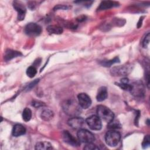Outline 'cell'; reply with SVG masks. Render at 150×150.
Listing matches in <instances>:
<instances>
[{"label":"cell","instance_id":"obj_1","mask_svg":"<svg viewBox=\"0 0 150 150\" xmlns=\"http://www.w3.org/2000/svg\"><path fill=\"white\" fill-rule=\"evenodd\" d=\"M63 111L69 115L76 117L79 115L81 111V107L74 100H66L62 104Z\"/></svg>","mask_w":150,"mask_h":150},{"label":"cell","instance_id":"obj_2","mask_svg":"<svg viewBox=\"0 0 150 150\" xmlns=\"http://www.w3.org/2000/svg\"><path fill=\"white\" fill-rule=\"evenodd\" d=\"M97 116L103 121L106 122H110L114 118V114L107 107L100 105L97 108Z\"/></svg>","mask_w":150,"mask_h":150},{"label":"cell","instance_id":"obj_3","mask_svg":"<svg viewBox=\"0 0 150 150\" xmlns=\"http://www.w3.org/2000/svg\"><path fill=\"white\" fill-rule=\"evenodd\" d=\"M121 139V134L115 130H110L105 135V141L106 144L111 147L117 146Z\"/></svg>","mask_w":150,"mask_h":150},{"label":"cell","instance_id":"obj_4","mask_svg":"<svg viewBox=\"0 0 150 150\" xmlns=\"http://www.w3.org/2000/svg\"><path fill=\"white\" fill-rule=\"evenodd\" d=\"M77 136L79 141L83 143H91L95 140L94 134L90 131L83 128H81L78 131Z\"/></svg>","mask_w":150,"mask_h":150},{"label":"cell","instance_id":"obj_5","mask_svg":"<svg viewBox=\"0 0 150 150\" xmlns=\"http://www.w3.org/2000/svg\"><path fill=\"white\" fill-rule=\"evenodd\" d=\"M132 69V66L130 64H127L121 66H117L114 67L111 70L112 76H120L128 74Z\"/></svg>","mask_w":150,"mask_h":150},{"label":"cell","instance_id":"obj_6","mask_svg":"<svg viewBox=\"0 0 150 150\" xmlns=\"http://www.w3.org/2000/svg\"><path fill=\"white\" fill-rule=\"evenodd\" d=\"M85 122L92 130L98 131L102 128L101 120L96 115H93L86 118Z\"/></svg>","mask_w":150,"mask_h":150},{"label":"cell","instance_id":"obj_7","mask_svg":"<svg viewBox=\"0 0 150 150\" xmlns=\"http://www.w3.org/2000/svg\"><path fill=\"white\" fill-rule=\"evenodd\" d=\"M24 31L25 33L29 36H37L41 33L42 28L38 24L31 22L25 26Z\"/></svg>","mask_w":150,"mask_h":150},{"label":"cell","instance_id":"obj_8","mask_svg":"<svg viewBox=\"0 0 150 150\" xmlns=\"http://www.w3.org/2000/svg\"><path fill=\"white\" fill-rule=\"evenodd\" d=\"M78 103L81 108L87 109L89 108L91 104V100L89 96L86 93H81L77 96Z\"/></svg>","mask_w":150,"mask_h":150},{"label":"cell","instance_id":"obj_9","mask_svg":"<svg viewBox=\"0 0 150 150\" xmlns=\"http://www.w3.org/2000/svg\"><path fill=\"white\" fill-rule=\"evenodd\" d=\"M62 135L64 141L69 145L73 146H79L80 145V142L79 141V140L78 139H76L68 131H64L63 132Z\"/></svg>","mask_w":150,"mask_h":150},{"label":"cell","instance_id":"obj_10","mask_svg":"<svg viewBox=\"0 0 150 150\" xmlns=\"http://www.w3.org/2000/svg\"><path fill=\"white\" fill-rule=\"evenodd\" d=\"M13 6L18 12V19L22 21L24 19L26 14V8L20 1H13Z\"/></svg>","mask_w":150,"mask_h":150},{"label":"cell","instance_id":"obj_11","mask_svg":"<svg viewBox=\"0 0 150 150\" xmlns=\"http://www.w3.org/2000/svg\"><path fill=\"white\" fill-rule=\"evenodd\" d=\"M84 120L83 118L77 116L70 118L67 121L69 125L74 129H81L84 125Z\"/></svg>","mask_w":150,"mask_h":150},{"label":"cell","instance_id":"obj_12","mask_svg":"<svg viewBox=\"0 0 150 150\" xmlns=\"http://www.w3.org/2000/svg\"><path fill=\"white\" fill-rule=\"evenodd\" d=\"M131 85L132 88L130 91L133 95L137 97H142L144 95V87L141 83L136 82L135 83Z\"/></svg>","mask_w":150,"mask_h":150},{"label":"cell","instance_id":"obj_13","mask_svg":"<svg viewBox=\"0 0 150 150\" xmlns=\"http://www.w3.org/2000/svg\"><path fill=\"white\" fill-rule=\"evenodd\" d=\"M26 133V128L24 126L20 124H15L12 129V134L13 137H18L21 135H24Z\"/></svg>","mask_w":150,"mask_h":150},{"label":"cell","instance_id":"obj_14","mask_svg":"<svg viewBox=\"0 0 150 150\" xmlns=\"http://www.w3.org/2000/svg\"><path fill=\"white\" fill-rule=\"evenodd\" d=\"M40 116L44 121H49L53 118L54 114L53 111H52L50 109L48 108H43L41 110Z\"/></svg>","mask_w":150,"mask_h":150},{"label":"cell","instance_id":"obj_15","mask_svg":"<svg viewBox=\"0 0 150 150\" xmlns=\"http://www.w3.org/2000/svg\"><path fill=\"white\" fill-rule=\"evenodd\" d=\"M108 96L107 89L105 87L102 86L100 87L97 91L96 95V99L98 101L101 102L105 100Z\"/></svg>","mask_w":150,"mask_h":150},{"label":"cell","instance_id":"obj_16","mask_svg":"<svg viewBox=\"0 0 150 150\" xmlns=\"http://www.w3.org/2000/svg\"><path fill=\"white\" fill-rule=\"evenodd\" d=\"M118 6V3L115 1H104L101 2L100 6H98L97 10L98 11H103L111 8L114 6Z\"/></svg>","mask_w":150,"mask_h":150},{"label":"cell","instance_id":"obj_17","mask_svg":"<svg viewBox=\"0 0 150 150\" xmlns=\"http://www.w3.org/2000/svg\"><path fill=\"white\" fill-rule=\"evenodd\" d=\"M21 55H22V53L20 52L11 50V49H8L5 52V53L4 55V59L6 61H8Z\"/></svg>","mask_w":150,"mask_h":150},{"label":"cell","instance_id":"obj_18","mask_svg":"<svg viewBox=\"0 0 150 150\" xmlns=\"http://www.w3.org/2000/svg\"><path fill=\"white\" fill-rule=\"evenodd\" d=\"M46 30L49 34L59 35L63 32L62 28L58 25H49L47 27Z\"/></svg>","mask_w":150,"mask_h":150},{"label":"cell","instance_id":"obj_19","mask_svg":"<svg viewBox=\"0 0 150 150\" xmlns=\"http://www.w3.org/2000/svg\"><path fill=\"white\" fill-rule=\"evenodd\" d=\"M35 149H53L52 144L48 142L42 141V142H38L35 145Z\"/></svg>","mask_w":150,"mask_h":150},{"label":"cell","instance_id":"obj_20","mask_svg":"<svg viewBox=\"0 0 150 150\" xmlns=\"http://www.w3.org/2000/svg\"><path fill=\"white\" fill-rule=\"evenodd\" d=\"M32 117V111L29 108H25L22 112V118L23 120L27 122L29 121Z\"/></svg>","mask_w":150,"mask_h":150},{"label":"cell","instance_id":"obj_21","mask_svg":"<svg viewBox=\"0 0 150 150\" xmlns=\"http://www.w3.org/2000/svg\"><path fill=\"white\" fill-rule=\"evenodd\" d=\"M120 62V59L118 57H116L115 58H114L113 59L110 60H106V61H102L100 64L103 66H105V67H110L111 66L112 64L115 63H118Z\"/></svg>","mask_w":150,"mask_h":150},{"label":"cell","instance_id":"obj_22","mask_svg":"<svg viewBox=\"0 0 150 150\" xmlns=\"http://www.w3.org/2000/svg\"><path fill=\"white\" fill-rule=\"evenodd\" d=\"M36 73H37L36 68L33 66H29L26 70V74L30 78H32L35 77Z\"/></svg>","mask_w":150,"mask_h":150},{"label":"cell","instance_id":"obj_23","mask_svg":"<svg viewBox=\"0 0 150 150\" xmlns=\"http://www.w3.org/2000/svg\"><path fill=\"white\" fill-rule=\"evenodd\" d=\"M121 127V125L119 122H117L116 121H114V120L111 121L110 122L108 123L107 128L111 129H117L120 128Z\"/></svg>","mask_w":150,"mask_h":150},{"label":"cell","instance_id":"obj_24","mask_svg":"<svg viewBox=\"0 0 150 150\" xmlns=\"http://www.w3.org/2000/svg\"><path fill=\"white\" fill-rule=\"evenodd\" d=\"M117 85H118L121 88L124 90H127V91H131V88H132V85L129 84V83H117Z\"/></svg>","mask_w":150,"mask_h":150},{"label":"cell","instance_id":"obj_25","mask_svg":"<svg viewBox=\"0 0 150 150\" xmlns=\"http://www.w3.org/2000/svg\"><path fill=\"white\" fill-rule=\"evenodd\" d=\"M149 141H150L149 135H146L144 137V139L142 144V146L143 148H146L149 145Z\"/></svg>","mask_w":150,"mask_h":150},{"label":"cell","instance_id":"obj_26","mask_svg":"<svg viewBox=\"0 0 150 150\" xmlns=\"http://www.w3.org/2000/svg\"><path fill=\"white\" fill-rule=\"evenodd\" d=\"M84 149L87 150H94V149H99V148L91 142V143L87 144L86 146L84 147Z\"/></svg>","mask_w":150,"mask_h":150},{"label":"cell","instance_id":"obj_27","mask_svg":"<svg viewBox=\"0 0 150 150\" xmlns=\"http://www.w3.org/2000/svg\"><path fill=\"white\" fill-rule=\"evenodd\" d=\"M149 33H148L147 35L145 36L143 42H142V46L143 47L145 48L148 46V45H149Z\"/></svg>","mask_w":150,"mask_h":150},{"label":"cell","instance_id":"obj_28","mask_svg":"<svg viewBox=\"0 0 150 150\" xmlns=\"http://www.w3.org/2000/svg\"><path fill=\"white\" fill-rule=\"evenodd\" d=\"M33 107H35V108H39L40 107H43L45 105V104L39 101H34L33 102H32V104Z\"/></svg>","mask_w":150,"mask_h":150},{"label":"cell","instance_id":"obj_29","mask_svg":"<svg viewBox=\"0 0 150 150\" xmlns=\"http://www.w3.org/2000/svg\"><path fill=\"white\" fill-rule=\"evenodd\" d=\"M68 8V7L67 6L65 5H58L57 6H55V8H54V10H57V9H67Z\"/></svg>","mask_w":150,"mask_h":150}]
</instances>
